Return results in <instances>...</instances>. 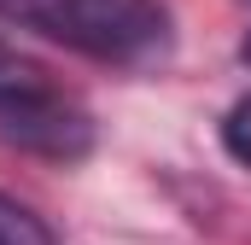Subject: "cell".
I'll list each match as a JSON object with an SVG mask.
<instances>
[{
    "label": "cell",
    "mask_w": 251,
    "mask_h": 245,
    "mask_svg": "<svg viewBox=\"0 0 251 245\" xmlns=\"http://www.w3.org/2000/svg\"><path fill=\"white\" fill-rule=\"evenodd\" d=\"M0 245H59V240H53V228L29 204H18V198L0 193Z\"/></svg>",
    "instance_id": "3957f363"
},
{
    "label": "cell",
    "mask_w": 251,
    "mask_h": 245,
    "mask_svg": "<svg viewBox=\"0 0 251 245\" xmlns=\"http://www.w3.org/2000/svg\"><path fill=\"white\" fill-rule=\"evenodd\" d=\"M0 140L53 164H76L94 146V117L47 64L0 47Z\"/></svg>",
    "instance_id": "7a4b0ae2"
},
{
    "label": "cell",
    "mask_w": 251,
    "mask_h": 245,
    "mask_svg": "<svg viewBox=\"0 0 251 245\" xmlns=\"http://www.w3.org/2000/svg\"><path fill=\"white\" fill-rule=\"evenodd\" d=\"M0 18L123 70L170 59V12L158 0H0Z\"/></svg>",
    "instance_id": "6da1fadb"
},
{
    "label": "cell",
    "mask_w": 251,
    "mask_h": 245,
    "mask_svg": "<svg viewBox=\"0 0 251 245\" xmlns=\"http://www.w3.org/2000/svg\"><path fill=\"white\" fill-rule=\"evenodd\" d=\"M222 146H228V152L251 170V94L228 111V117H222Z\"/></svg>",
    "instance_id": "277c9868"
},
{
    "label": "cell",
    "mask_w": 251,
    "mask_h": 245,
    "mask_svg": "<svg viewBox=\"0 0 251 245\" xmlns=\"http://www.w3.org/2000/svg\"><path fill=\"white\" fill-rule=\"evenodd\" d=\"M240 59H246V64H251V35H246V47H240Z\"/></svg>",
    "instance_id": "5b68a950"
}]
</instances>
